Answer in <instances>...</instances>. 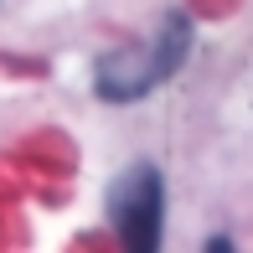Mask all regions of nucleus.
Returning a JSON list of instances; mask_svg holds the SVG:
<instances>
[{"label": "nucleus", "instance_id": "f257e3e1", "mask_svg": "<svg viewBox=\"0 0 253 253\" xmlns=\"http://www.w3.org/2000/svg\"><path fill=\"white\" fill-rule=\"evenodd\" d=\"M186 42H191V21H186V16H170L166 26H160L155 42H145V47H124V52H109V57L98 62V73H93L98 98H109V103L145 98L150 88H160V83L181 67Z\"/></svg>", "mask_w": 253, "mask_h": 253}, {"label": "nucleus", "instance_id": "f03ea898", "mask_svg": "<svg viewBox=\"0 0 253 253\" xmlns=\"http://www.w3.org/2000/svg\"><path fill=\"white\" fill-rule=\"evenodd\" d=\"M109 222L124 248H155L160 222H166V191H160L155 166H129L109 191Z\"/></svg>", "mask_w": 253, "mask_h": 253}]
</instances>
